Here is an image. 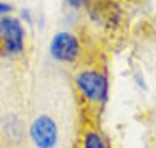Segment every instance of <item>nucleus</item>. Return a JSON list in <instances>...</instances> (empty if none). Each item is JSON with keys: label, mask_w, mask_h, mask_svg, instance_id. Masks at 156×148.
<instances>
[{"label": "nucleus", "mask_w": 156, "mask_h": 148, "mask_svg": "<svg viewBox=\"0 0 156 148\" xmlns=\"http://www.w3.org/2000/svg\"><path fill=\"white\" fill-rule=\"evenodd\" d=\"M78 106L65 68L50 65L33 76L25 148H73Z\"/></svg>", "instance_id": "obj_1"}, {"label": "nucleus", "mask_w": 156, "mask_h": 148, "mask_svg": "<svg viewBox=\"0 0 156 148\" xmlns=\"http://www.w3.org/2000/svg\"><path fill=\"white\" fill-rule=\"evenodd\" d=\"M30 85L25 61H0V148H25Z\"/></svg>", "instance_id": "obj_2"}, {"label": "nucleus", "mask_w": 156, "mask_h": 148, "mask_svg": "<svg viewBox=\"0 0 156 148\" xmlns=\"http://www.w3.org/2000/svg\"><path fill=\"white\" fill-rule=\"evenodd\" d=\"M69 78L78 114L101 122V114L108 101V71L103 57L95 51H90V55L69 72Z\"/></svg>", "instance_id": "obj_3"}, {"label": "nucleus", "mask_w": 156, "mask_h": 148, "mask_svg": "<svg viewBox=\"0 0 156 148\" xmlns=\"http://www.w3.org/2000/svg\"><path fill=\"white\" fill-rule=\"evenodd\" d=\"M90 55V48L84 38L74 30H59L50 42V57L57 67L71 72Z\"/></svg>", "instance_id": "obj_4"}, {"label": "nucleus", "mask_w": 156, "mask_h": 148, "mask_svg": "<svg viewBox=\"0 0 156 148\" xmlns=\"http://www.w3.org/2000/svg\"><path fill=\"white\" fill-rule=\"evenodd\" d=\"M27 55V33L15 15L0 17V61H23Z\"/></svg>", "instance_id": "obj_5"}, {"label": "nucleus", "mask_w": 156, "mask_h": 148, "mask_svg": "<svg viewBox=\"0 0 156 148\" xmlns=\"http://www.w3.org/2000/svg\"><path fill=\"white\" fill-rule=\"evenodd\" d=\"M73 148H111V143L101 129V122L78 114V127Z\"/></svg>", "instance_id": "obj_6"}, {"label": "nucleus", "mask_w": 156, "mask_h": 148, "mask_svg": "<svg viewBox=\"0 0 156 148\" xmlns=\"http://www.w3.org/2000/svg\"><path fill=\"white\" fill-rule=\"evenodd\" d=\"M63 2L73 10H84V8H88L91 4V0H63Z\"/></svg>", "instance_id": "obj_7"}, {"label": "nucleus", "mask_w": 156, "mask_h": 148, "mask_svg": "<svg viewBox=\"0 0 156 148\" xmlns=\"http://www.w3.org/2000/svg\"><path fill=\"white\" fill-rule=\"evenodd\" d=\"M13 10V8L10 6V4H4V2H0V17H2V15H8Z\"/></svg>", "instance_id": "obj_8"}]
</instances>
